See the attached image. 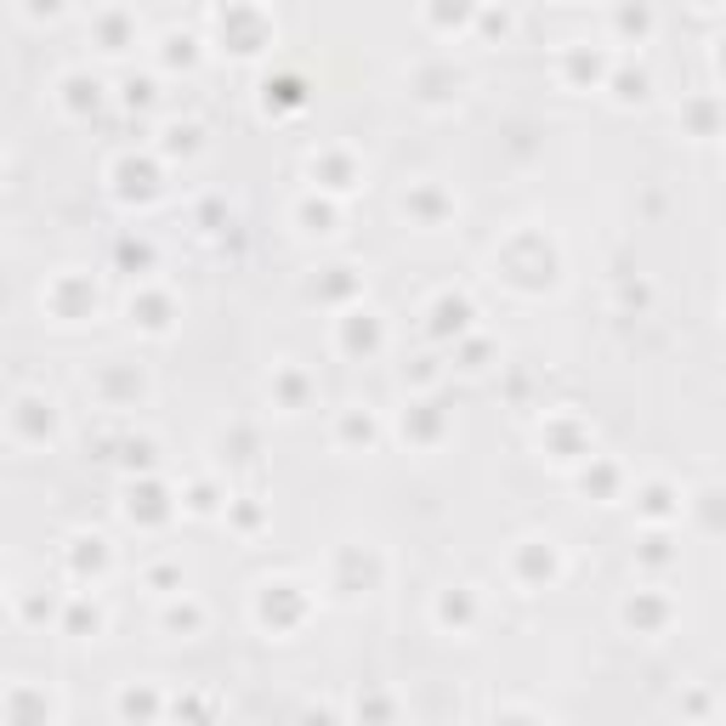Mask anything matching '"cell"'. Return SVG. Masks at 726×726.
I'll return each mask as SVG.
<instances>
[{"instance_id":"10","label":"cell","mask_w":726,"mask_h":726,"mask_svg":"<svg viewBox=\"0 0 726 726\" xmlns=\"http://www.w3.org/2000/svg\"><path fill=\"white\" fill-rule=\"evenodd\" d=\"M517 579L534 585V590L551 585V579H556V545H551V540H522V545H517Z\"/></svg>"},{"instance_id":"28","label":"cell","mask_w":726,"mask_h":726,"mask_svg":"<svg viewBox=\"0 0 726 726\" xmlns=\"http://www.w3.org/2000/svg\"><path fill=\"white\" fill-rule=\"evenodd\" d=\"M404 432H415V443H438L443 420L432 415V404H415V415H404Z\"/></svg>"},{"instance_id":"42","label":"cell","mask_w":726,"mask_h":726,"mask_svg":"<svg viewBox=\"0 0 726 726\" xmlns=\"http://www.w3.org/2000/svg\"><path fill=\"white\" fill-rule=\"evenodd\" d=\"M23 12H29V18H57L63 0H23Z\"/></svg>"},{"instance_id":"37","label":"cell","mask_w":726,"mask_h":726,"mask_svg":"<svg viewBox=\"0 0 726 726\" xmlns=\"http://www.w3.org/2000/svg\"><path fill=\"white\" fill-rule=\"evenodd\" d=\"M148 590H159V597H177V590H182V568H148Z\"/></svg>"},{"instance_id":"27","label":"cell","mask_w":726,"mask_h":726,"mask_svg":"<svg viewBox=\"0 0 726 726\" xmlns=\"http://www.w3.org/2000/svg\"><path fill=\"white\" fill-rule=\"evenodd\" d=\"M692 511H699V522L710 528V534H726V494H721V488L699 494V500H692Z\"/></svg>"},{"instance_id":"9","label":"cell","mask_w":726,"mask_h":726,"mask_svg":"<svg viewBox=\"0 0 726 726\" xmlns=\"http://www.w3.org/2000/svg\"><path fill=\"white\" fill-rule=\"evenodd\" d=\"M477 590L472 585H454V590H443V597H438V624H443V631H454V636H466L472 631V624H477Z\"/></svg>"},{"instance_id":"23","label":"cell","mask_w":726,"mask_h":726,"mask_svg":"<svg viewBox=\"0 0 726 726\" xmlns=\"http://www.w3.org/2000/svg\"><path fill=\"white\" fill-rule=\"evenodd\" d=\"M404 211H415L426 227H438V222L454 211V200H449V193H438V188H415L409 200H404Z\"/></svg>"},{"instance_id":"4","label":"cell","mask_w":726,"mask_h":726,"mask_svg":"<svg viewBox=\"0 0 726 726\" xmlns=\"http://www.w3.org/2000/svg\"><path fill=\"white\" fill-rule=\"evenodd\" d=\"M0 721H12V726H46V721H57V704L46 699V692L12 681L7 699H0Z\"/></svg>"},{"instance_id":"14","label":"cell","mask_w":726,"mask_h":726,"mask_svg":"<svg viewBox=\"0 0 726 726\" xmlns=\"http://www.w3.org/2000/svg\"><path fill=\"white\" fill-rule=\"evenodd\" d=\"M381 341H386V336H381V318H375V313H358V307H352V313L341 318V347H347V352H363V358H370V352H381Z\"/></svg>"},{"instance_id":"44","label":"cell","mask_w":726,"mask_h":726,"mask_svg":"<svg viewBox=\"0 0 726 726\" xmlns=\"http://www.w3.org/2000/svg\"><path fill=\"white\" fill-rule=\"evenodd\" d=\"M715 69H721V75H726V41H721V46H715Z\"/></svg>"},{"instance_id":"5","label":"cell","mask_w":726,"mask_h":726,"mask_svg":"<svg viewBox=\"0 0 726 726\" xmlns=\"http://www.w3.org/2000/svg\"><path fill=\"white\" fill-rule=\"evenodd\" d=\"M670 619H676V608L658 597V590H636V597L624 602V624H631L636 636H665Z\"/></svg>"},{"instance_id":"2","label":"cell","mask_w":726,"mask_h":726,"mask_svg":"<svg viewBox=\"0 0 726 726\" xmlns=\"http://www.w3.org/2000/svg\"><path fill=\"white\" fill-rule=\"evenodd\" d=\"M222 41H227L234 57H256V52L273 46V23L261 18L250 0H227V7H222Z\"/></svg>"},{"instance_id":"41","label":"cell","mask_w":726,"mask_h":726,"mask_svg":"<svg viewBox=\"0 0 726 726\" xmlns=\"http://www.w3.org/2000/svg\"><path fill=\"white\" fill-rule=\"evenodd\" d=\"M171 715H216V704H205V699H177Z\"/></svg>"},{"instance_id":"32","label":"cell","mask_w":726,"mask_h":726,"mask_svg":"<svg viewBox=\"0 0 726 726\" xmlns=\"http://www.w3.org/2000/svg\"><path fill=\"white\" fill-rule=\"evenodd\" d=\"M200 137H205L200 125H171L165 131V154H200Z\"/></svg>"},{"instance_id":"16","label":"cell","mask_w":726,"mask_h":726,"mask_svg":"<svg viewBox=\"0 0 726 726\" xmlns=\"http://www.w3.org/2000/svg\"><path fill=\"white\" fill-rule=\"evenodd\" d=\"M131 324L148 329V336H165V329H171V295H159V290L131 295Z\"/></svg>"},{"instance_id":"3","label":"cell","mask_w":726,"mask_h":726,"mask_svg":"<svg viewBox=\"0 0 726 726\" xmlns=\"http://www.w3.org/2000/svg\"><path fill=\"white\" fill-rule=\"evenodd\" d=\"M52 313L63 318V324H80V318H91L97 313V284L91 279H80V273H63L57 284H52Z\"/></svg>"},{"instance_id":"11","label":"cell","mask_w":726,"mask_h":726,"mask_svg":"<svg viewBox=\"0 0 726 726\" xmlns=\"http://www.w3.org/2000/svg\"><path fill=\"white\" fill-rule=\"evenodd\" d=\"M313 188L318 193H352L358 188V165L347 159V154H313Z\"/></svg>"},{"instance_id":"33","label":"cell","mask_w":726,"mask_h":726,"mask_svg":"<svg viewBox=\"0 0 726 726\" xmlns=\"http://www.w3.org/2000/svg\"><path fill=\"white\" fill-rule=\"evenodd\" d=\"M279 404H284V409H302V404H307V375L284 370V375H279Z\"/></svg>"},{"instance_id":"43","label":"cell","mask_w":726,"mask_h":726,"mask_svg":"<svg viewBox=\"0 0 726 726\" xmlns=\"http://www.w3.org/2000/svg\"><path fill=\"white\" fill-rule=\"evenodd\" d=\"M358 715H398L392 699H358Z\"/></svg>"},{"instance_id":"29","label":"cell","mask_w":726,"mask_h":726,"mask_svg":"<svg viewBox=\"0 0 726 726\" xmlns=\"http://www.w3.org/2000/svg\"><path fill=\"white\" fill-rule=\"evenodd\" d=\"M159 57L171 63V69H193V63H200V41H193V35H165Z\"/></svg>"},{"instance_id":"15","label":"cell","mask_w":726,"mask_h":726,"mask_svg":"<svg viewBox=\"0 0 726 726\" xmlns=\"http://www.w3.org/2000/svg\"><path fill=\"white\" fill-rule=\"evenodd\" d=\"M57 103H63V114L86 120V114L103 109V86H97L91 75H69V80H63V91H57Z\"/></svg>"},{"instance_id":"1","label":"cell","mask_w":726,"mask_h":726,"mask_svg":"<svg viewBox=\"0 0 726 726\" xmlns=\"http://www.w3.org/2000/svg\"><path fill=\"white\" fill-rule=\"evenodd\" d=\"M307 613H313V602H307V590L295 579H268L256 590V624H261V631H273V636L302 631Z\"/></svg>"},{"instance_id":"25","label":"cell","mask_w":726,"mask_h":726,"mask_svg":"<svg viewBox=\"0 0 726 726\" xmlns=\"http://www.w3.org/2000/svg\"><path fill=\"white\" fill-rule=\"evenodd\" d=\"M165 631L171 636H200L205 631V608L200 602H171L165 608Z\"/></svg>"},{"instance_id":"20","label":"cell","mask_w":726,"mask_h":726,"mask_svg":"<svg viewBox=\"0 0 726 726\" xmlns=\"http://www.w3.org/2000/svg\"><path fill=\"white\" fill-rule=\"evenodd\" d=\"M642 517H647L653 528H665L670 517H681L676 488H670V483H647V488H642Z\"/></svg>"},{"instance_id":"7","label":"cell","mask_w":726,"mask_h":726,"mask_svg":"<svg viewBox=\"0 0 726 726\" xmlns=\"http://www.w3.org/2000/svg\"><path fill=\"white\" fill-rule=\"evenodd\" d=\"M114 193H120L125 205H131V200H154V193H159V165L125 154V159L114 165Z\"/></svg>"},{"instance_id":"17","label":"cell","mask_w":726,"mask_h":726,"mask_svg":"<svg viewBox=\"0 0 726 726\" xmlns=\"http://www.w3.org/2000/svg\"><path fill=\"white\" fill-rule=\"evenodd\" d=\"M114 715L120 721H159V715H171V704H165L154 687H125L114 699Z\"/></svg>"},{"instance_id":"6","label":"cell","mask_w":726,"mask_h":726,"mask_svg":"<svg viewBox=\"0 0 726 726\" xmlns=\"http://www.w3.org/2000/svg\"><path fill=\"white\" fill-rule=\"evenodd\" d=\"M171 494H165L154 477H143V483H131V494H125V517L131 522H143V528H159V522H171Z\"/></svg>"},{"instance_id":"26","label":"cell","mask_w":726,"mask_h":726,"mask_svg":"<svg viewBox=\"0 0 726 726\" xmlns=\"http://www.w3.org/2000/svg\"><path fill=\"white\" fill-rule=\"evenodd\" d=\"M608 86H613V103H647V75L642 69H619V75H608Z\"/></svg>"},{"instance_id":"12","label":"cell","mask_w":726,"mask_h":726,"mask_svg":"<svg viewBox=\"0 0 726 726\" xmlns=\"http://www.w3.org/2000/svg\"><path fill=\"white\" fill-rule=\"evenodd\" d=\"M69 574L86 585V579H103L109 574V540H97V534H80L69 540Z\"/></svg>"},{"instance_id":"35","label":"cell","mask_w":726,"mask_h":726,"mask_svg":"<svg viewBox=\"0 0 726 726\" xmlns=\"http://www.w3.org/2000/svg\"><path fill=\"white\" fill-rule=\"evenodd\" d=\"M302 222H307V234H329V222H336V205H329V200H307L302 205Z\"/></svg>"},{"instance_id":"13","label":"cell","mask_w":726,"mask_h":726,"mask_svg":"<svg viewBox=\"0 0 726 726\" xmlns=\"http://www.w3.org/2000/svg\"><path fill=\"white\" fill-rule=\"evenodd\" d=\"M426 329H432L438 341H460L472 329V302H466V295H443V302L432 307V324H426Z\"/></svg>"},{"instance_id":"40","label":"cell","mask_w":726,"mask_h":726,"mask_svg":"<svg viewBox=\"0 0 726 726\" xmlns=\"http://www.w3.org/2000/svg\"><path fill=\"white\" fill-rule=\"evenodd\" d=\"M687 120H692V131H699V137H710V131H715V103H692Z\"/></svg>"},{"instance_id":"38","label":"cell","mask_w":726,"mask_h":726,"mask_svg":"<svg viewBox=\"0 0 726 726\" xmlns=\"http://www.w3.org/2000/svg\"><path fill=\"white\" fill-rule=\"evenodd\" d=\"M613 483H619L613 466H597V477L585 472V494H597V500H613Z\"/></svg>"},{"instance_id":"22","label":"cell","mask_w":726,"mask_h":726,"mask_svg":"<svg viewBox=\"0 0 726 726\" xmlns=\"http://www.w3.org/2000/svg\"><path fill=\"white\" fill-rule=\"evenodd\" d=\"M477 12H483V0H432V7H426V18H432L443 35H449V29H466Z\"/></svg>"},{"instance_id":"34","label":"cell","mask_w":726,"mask_h":726,"mask_svg":"<svg viewBox=\"0 0 726 726\" xmlns=\"http://www.w3.org/2000/svg\"><path fill=\"white\" fill-rule=\"evenodd\" d=\"M154 97H159L154 80H125V109H131V114H148V109H154Z\"/></svg>"},{"instance_id":"8","label":"cell","mask_w":726,"mask_h":726,"mask_svg":"<svg viewBox=\"0 0 726 726\" xmlns=\"http://www.w3.org/2000/svg\"><path fill=\"white\" fill-rule=\"evenodd\" d=\"M12 432H18L23 443H46V438L57 432L52 398H18V404H12Z\"/></svg>"},{"instance_id":"21","label":"cell","mask_w":726,"mask_h":726,"mask_svg":"<svg viewBox=\"0 0 726 726\" xmlns=\"http://www.w3.org/2000/svg\"><path fill=\"white\" fill-rule=\"evenodd\" d=\"M97 46H103V52L137 46V23H131L125 12H103V18H97Z\"/></svg>"},{"instance_id":"45","label":"cell","mask_w":726,"mask_h":726,"mask_svg":"<svg viewBox=\"0 0 726 726\" xmlns=\"http://www.w3.org/2000/svg\"><path fill=\"white\" fill-rule=\"evenodd\" d=\"M699 7H721V0H699Z\"/></svg>"},{"instance_id":"31","label":"cell","mask_w":726,"mask_h":726,"mask_svg":"<svg viewBox=\"0 0 726 726\" xmlns=\"http://www.w3.org/2000/svg\"><path fill=\"white\" fill-rule=\"evenodd\" d=\"M341 443H375V420L363 409H347L341 415Z\"/></svg>"},{"instance_id":"24","label":"cell","mask_w":726,"mask_h":726,"mask_svg":"<svg viewBox=\"0 0 726 726\" xmlns=\"http://www.w3.org/2000/svg\"><path fill=\"white\" fill-rule=\"evenodd\" d=\"M613 29H619L624 41H631V35L647 41V35H653V12H647V0H624V7L613 12Z\"/></svg>"},{"instance_id":"36","label":"cell","mask_w":726,"mask_h":726,"mask_svg":"<svg viewBox=\"0 0 726 726\" xmlns=\"http://www.w3.org/2000/svg\"><path fill=\"white\" fill-rule=\"evenodd\" d=\"M329 273H336V279H324V284H318V295H329V302H341V295H352V290H358L352 268H329Z\"/></svg>"},{"instance_id":"39","label":"cell","mask_w":726,"mask_h":726,"mask_svg":"<svg viewBox=\"0 0 726 726\" xmlns=\"http://www.w3.org/2000/svg\"><path fill=\"white\" fill-rule=\"evenodd\" d=\"M188 511L211 517V511H216V488H211V483H193V488H188Z\"/></svg>"},{"instance_id":"18","label":"cell","mask_w":726,"mask_h":726,"mask_svg":"<svg viewBox=\"0 0 726 726\" xmlns=\"http://www.w3.org/2000/svg\"><path fill=\"white\" fill-rule=\"evenodd\" d=\"M563 75L574 80V86H608V63H602V52H585V46H568L563 52Z\"/></svg>"},{"instance_id":"30","label":"cell","mask_w":726,"mask_h":726,"mask_svg":"<svg viewBox=\"0 0 726 726\" xmlns=\"http://www.w3.org/2000/svg\"><path fill=\"white\" fill-rule=\"evenodd\" d=\"M636 556H642L647 568H670V563H676V551H670V534H665V528H653V534L642 540V551H636Z\"/></svg>"},{"instance_id":"19","label":"cell","mask_w":726,"mask_h":726,"mask_svg":"<svg viewBox=\"0 0 726 726\" xmlns=\"http://www.w3.org/2000/svg\"><path fill=\"white\" fill-rule=\"evenodd\" d=\"M57 624H63V636L86 642V636H97V631H103V608H97V602H86V597H69V608L57 613Z\"/></svg>"}]
</instances>
